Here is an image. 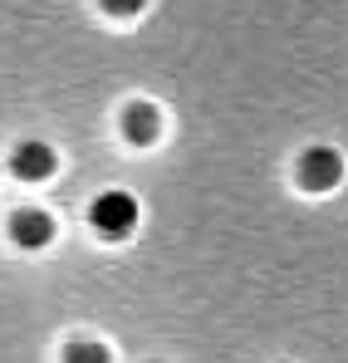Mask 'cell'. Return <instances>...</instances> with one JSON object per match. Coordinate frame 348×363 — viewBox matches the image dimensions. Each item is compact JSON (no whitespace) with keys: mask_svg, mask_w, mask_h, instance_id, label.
<instances>
[{"mask_svg":"<svg viewBox=\"0 0 348 363\" xmlns=\"http://www.w3.org/2000/svg\"><path fill=\"white\" fill-rule=\"evenodd\" d=\"M113 15H133V10H142V0H103Z\"/></svg>","mask_w":348,"mask_h":363,"instance_id":"7","label":"cell"},{"mask_svg":"<svg viewBox=\"0 0 348 363\" xmlns=\"http://www.w3.org/2000/svg\"><path fill=\"white\" fill-rule=\"evenodd\" d=\"M339 177H344L339 152H329V147H309V152H304V162H299V182H304L309 191H329Z\"/></svg>","mask_w":348,"mask_h":363,"instance_id":"2","label":"cell"},{"mask_svg":"<svg viewBox=\"0 0 348 363\" xmlns=\"http://www.w3.org/2000/svg\"><path fill=\"white\" fill-rule=\"evenodd\" d=\"M69 363H108V349L94 339H79V344H69Z\"/></svg>","mask_w":348,"mask_h":363,"instance_id":"6","label":"cell"},{"mask_svg":"<svg viewBox=\"0 0 348 363\" xmlns=\"http://www.w3.org/2000/svg\"><path fill=\"white\" fill-rule=\"evenodd\" d=\"M10 236H15L20 245H30V250H35V245H50L55 221H50L45 211H15V216H10Z\"/></svg>","mask_w":348,"mask_h":363,"instance_id":"4","label":"cell"},{"mask_svg":"<svg viewBox=\"0 0 348 363\" xmlns=\"http://www.w3.org/2000/svg\"><path fill=\"white\" fill-rule=\"evenodd\" d=\"M10 172L20 182H40L55 172V152H50V143H20L15 152H10Z\"/></svg>","mask_w":348,"mask_h":363,"instance_id":"3","label":"cell"},{"mask_svg":"<svg viewBox=\"0 0 348 363\" xmlns=\"http://www.w3.org/2000/svg\"><path fill=\"white\" fill-rule=\"evenodd\" d=\"M157 128H162V118H157L152 104H133V108H128V138H133L137 147L157 143Z\"/></svg>","mask_w":348,"mask_h":363,"instance_id":"5","label":"cell"},{"mask_svg":"<svg viewBox=\"0 0 348 363\" xmlns=\"http://www.w3.org/2000/svg\"><path fill=\"white\" fill-rule=\"evenodd\" d=\"M89 221H94L99 236H128L137 226V201L128 191H103V196H94Z\"/></svg>","mask_w":348,"mask_h":363,"instance_id":"1","label":"cell"}]
</instances>
